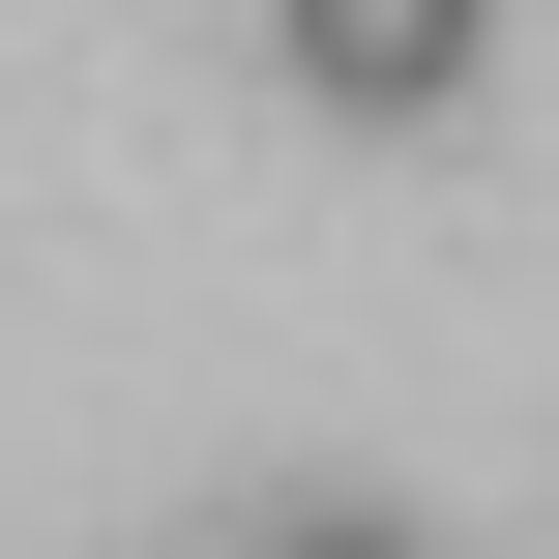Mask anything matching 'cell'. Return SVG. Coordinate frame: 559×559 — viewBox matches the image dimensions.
I'll list each match as a JSON object with an SVG mask.
<instances>
[{"mask_svg":"<svg viewBox=\"0 0 559 559\" xmlns=\"http://www.w3.org/2000/svg\"><path fill=\"white\" fill-rule=\"evenodd\" d=\"M265 29H295V88H324V118H442V88L501 59V0H265Z\"/></svg>","mask_w":559,"mask_h":559,"instance_id":"cell-1","label":"cell"},{"mask_svg":"<svg viewBox=\"0 0 559 559\" xmlns=\"http://www.w3.org/2000/svg\"><path fill=\"white\" fill-rule=\"evenodd\" d=\"M236 559H413V531H383V501H265Z\"/></svg>","mask_w":559,"mask_h":559,"instance_id":"cell-2","label":"cell"}]
</instances>
